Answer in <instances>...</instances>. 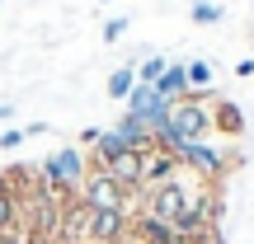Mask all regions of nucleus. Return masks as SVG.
<instances>
[{
	"instance_id": "nucleus-11",
	"label": "nucleus",
	"mask_w": 254,
	"mask_h": 244,
	"mask_svg": "<svg viewBox=\"0 0 254 244\" xmlns=\"http://www.w3.org/2000/svg\"><path fill=\"white\" fill-rule=\"evenodd\" d=\"M113 132L123 136V146H127V150H151V127H146L141 118H132V113H123Z\"/></svg>"
},
{
	"instance_id": "nucleus-12",
	"label": "nucleus",
	"mask_w": 254,
	"mask_h": 244,
	"mask_svg": "<svg viewBox=\"0 0 254 244\" xmlns=\"http://www.w3.org/2000/svg\"><path fill=\"white\" fill-rule=\"evenodd\" d=\"M170 174H179V160H174V155H165V150H146V188H151V183H165Z\"/></svg>"
},
{
	"instance_id": "nucleus-3",
	"label": "nucleus",
	"mask_w": 254,
	"mask_h": 244,
	"mask_svg": "<svg viewBox=\"0 0 254 244\" xmlns=\"http://www.w3.org/2000/svg\"><path fill=\"white\" fill-rule=\"evenodd\" d=\"M165 122H170V132L179 136V141H202V136L212 132V99H198V94L174 99Z\"/></svg>"
},
{
	"instance_id": "nucleus-20",
	"label": "nucleus",
	"mask_w": 254,
	"mask_h": 244,
	"mask_svg": "<svg viewBox=\"0 0 254 244\" xmlns=\"http://www.w3.org/2000/svg\"><path fill=\"white\" fill-rule=\"evenodd\" d=\"M236 75H240V80H250V75H254V56H245V61L236 66Z\"/></svg>"
},
{
	"instance_id": "nucleus-13",
	"label": "nucleus",
	"mask_w": 254,
	"mask_h": 244,
	"mask_svg": "<svg viewBox=\"0 0 254 244\" xmlns=\"http://www.w3.org/2000/svg\"><path fill=\"white\" fill-rule=\"evenodd\" d=\"M184 71H189V94L212 99V61H189Z\"/></svg>"
},
{
	"instance_id": "nucleus-4",
	"label": "nucleus",
	"mask_w": 254,
	"mask_h": 244,
	"mask_svg": "<svg viewBox=\"0 0 254 244\" xmlns=\"http://www.w3.org/2000/svg\"><path fill=\"white\" fill-rule=\"evenodd\" d=\"M75 197H80L90 211H104V207H123V211H132V207H127V193L109 179V174H104V164H94V160H90V174H85V183L75 188Z\"/></svg>"
},
{
	"instance_id": "nucleus-5",
	"label": "nucleus",
	"mask_w": 254,
	"mask_h": 244,
	"mask_svg": "<svg viewBox=\"0 0 254 244\" xmlns=\"http://www.w3.org/2000/svg\"><path fill=\"white\" fill-rule=\"evenodd\" d=\"M104 174L118 183L127 197H136V193L146 188V150H123V155H113V160L104 164Z\"/></svg>"
},
{
	"instance_id": "nucleus-9",
	"label": "nucleus",
	"mask_w": 254,
	"mask_h": 244,
	"mask_svg": "<svg viewBox=\"0 0 254 244\" xmlns=\"http://www.w3.org/2000/svg\"><path fill=\"white\" fill-rule=\"evenodd\" d=\"M212 132H221V136H245V113H240V103H231V99H212Z\"/></svg>"
},
{
	"instance_id": "nucleus-15",
	"label": "nucleus",
	"mask_w": 254,
	"mask_h": 244,
	"mask_svg": "<svg viewBox=\"0 0 254 244\" xmlns=\"http://www.w3.org/2000/svg\"><path fill=\"white\" fill-rule=\"evenodd\" d=\"M132 85H136V71H132V66H118V71H113L109 75V99H127V94H132Z\"/></svg>"
},
{
	"instance_id": "nucleus-1",
	"label": "nucleus",
	"mask_w": 254,
	"mask_h": 244,
	"mask_svg": "<svg viewBox=\"0 0 254 244\" xmlns=\"http://www.w3.org/2000/svg\"><path fill=\"white\" fill-rule=\"evenodd\" d=\"M207 183L193 174V179H179V174H170L165 183H151V188H141V197H146V216H155V221H165V226H174L179 216H189L193 207H198L202 197H207Z\"/></svg>"
},
{
	"instance_id": "nucleus-6",
	"label": "nucleus",
	"mask_w": 254,
	"mask_h": 244,
	"mask_svg": "<svg viewBox=\"0 0 254 244\" xmlns=\"http://www.w3.org/2000/svg\"><path fill=\"white\" fill-rule=\"evenodd\" d=\"M127 221H132V211H123V207L90 211V230H85V244H123V240H127Z\"/></svg>"
},
{
	"instance_id": "nucleus-18",
	"label": "nucleus",
	"mask_w": 254,
	"mask_h": 244,
	"mask_svg": "<svg viewBox=\"0 0 254 244\" xmlns=\"http://www.w3.org/2000/svg\"><path fill=\"white\" fill-rule=\"evenodd\" d=\"M0 230H19V207L0 193Z\"/></svg>"
},
{
	"instance_id": "nucleus-22",
	"label": "nucleus",
	"mask_w": 254,
	"mask_h": 244,
	"mask_svg": "<svg viewBox=\"0 0 254 244\" xmlns=\"http://www.w3.org/2000/svg\"><path fill=\"white\" fill-rule=\"evenodd\" d=\"M99 5H109V0H99Z\"/></svg>"
},
{
	"instance_id": "nucleus-2",
	"label": "nucleus",
	"mask_w": 254,
	"mask_h": 244,
	"mask_svg": "<svg viewBox=\"0 0 254 244\" xmlns=\"http://www.w3.org/2000/svg\"><path fill=\"white\" fill-rule=\"evenodd\" d=\"M179 164H189L202 183L217 188V183L240 164V155H226L221 146H207V141H184V146H179Z\"/></svg>"
},
{
	"instance_id": "nucleus-10",
	"label": "nucleus",
	"mask_w": 254,
	"mask_h": 244,
	"mask_svg": "<svg viewBox=\"0 0 254 244\" xmlns=\"http://www.w3.org/2000/svg\"><path fill=\"white\" fill-rule=\"evenodd\" d=\"M155 94H160L165 103H174V99H189V71H184L179 61H170V66H165V75L155 80Z\"/></svg>"
},
{
	"instance_id": "nucleus-21",
	"label": "nucleus",
	"mask_w": 254,
	"mask_h": 244,
	"mask_svg": "<svg viewBox=\"0 0 254 244\" xmlns=\"http://www.w3.org/2000/svg\"><path fill=\"white\" fill-rule=\"evenodd\" d=\"M14 113H19L14 103H0V122H9V118H14Z\"/></svg>"
},
{
	"instance_id": "nucleus-14",
	"label": "nucleus",
	"mask_w": 254,
	"mask_h": 244,
	"mask_svg": "<svg viewBox=\"0 0 254 244\" xmlns=\"http://www.w3.org/2000/svg\"><path fill=\"white\" fill-rule=\"evenodd\" d=\"M165 66H170V61H165L160 52H146L141 61H132V71H136V85H155V80L165 75Z\"/></svg>"
},
{
	"instance_id": "nucleus-17",
	"label": "nucleus",
	"mask_w": 254,
	"mask_h": 244,
	"mask_svg": "<svg viewBox=\"0 0 254 244\" xmlns=\"http://www.w3.org/2000/svg\"><path fill=\"white\" fill-rule=\"evenodd\" d=\"M123 33H127V14H113V19H104V28H99V38H104V43H118Z\"/></svg>"
},
{
	"instance_id": "nucleus-8",
	"label": "nucleus",
	"mask_w": 254,
	"mask_h": 244,
	"mask_svg": "<svg viewBox=\"0 0 254 244\" xmlns=\"http://www.w3.org/2000/svg\"><path fill=\"white\" fill-rule=\"evenodd\" d=\"M85 230H90V207L71 193L62 202V244H85Z\"/></svg>"
},
{
	"instance_id": "nucleus-7",
	"label": "nucleus",
	"mask_w": 254,
	"mask_h": 244,
	"mask_svg": "<svg viewBox=\"0 0 254 244\" xmlns=\"http://www.w3.org/2000/svg\"><path fill=\"white\" fill-rule=\"evenodd\" d=\"M123 103H127V113H132V118H141L146 127H160L165 118H170V103L155 94V85H132V94H127Z\"/></svg>"
},
{
	"instance_id": "nucleus-16",
	"label": "nucleus",
	"mask_w": 254,
	"mask_h": 244,
	"mask_svg": "<svg viewBox=\"0 0 254 244\" xmlns=\"http://www.w3.org/2000/svg\"><path fill=\"white\" fill-rule=\"evenodd\" d=\"M221 14H226V9H221V5H212V0H193V9H189V19H193L198 28L221 24Z\"/></svg>"
},
{
	"instance_id": "nucleus-19",
	"label": "nucleus",
	"mask_w": 254,
	"mask_h": 244,
	"mask_svg": "<svg viewBox=\"0 0 254 244\" xmlns=\"http://www.w3.org/2000/svg\"><path fill=\"white\" fill-rule=\"evenodd\" d=\"M0 244H24V230H0Z\"/></svg>"
}]
</instances>
